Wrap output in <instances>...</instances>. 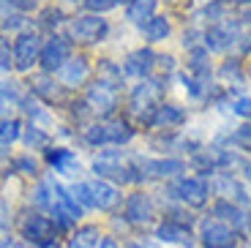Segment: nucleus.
Listing matches in <instances>:
<instances>
[{"label":"nucleus","mask_w":251,"mask_h":248,"mask_svg":"<svg viewBox=\"0 0 251 248\" xmlns=\"http://www.w3.org/2000/svg\"><path fill=\"white\" fill-rule=\"evenodd\" d=\"M11 69V50H8V44L0 38V71H8Z\"/></svg>","instance_id":"33"},{"label":"nucleus","mask_w":251,"mask_h":248,"mask_svg":"<svg viewBox=\"0 0 251 248\" xmlns=\"http://www.w3.org/2000/svg\"><path fill=\"white\" fill-rule=\"evenodd\" d=\"M219 188H221V191H226V194H229L232 199H238V202H249V197H246V191L238 186V183H235V180H226V177H221V180H219Z\"/></svg>","instance_id":"29"},{"label":"nucleus","mask_w":251,"mask_h":248,"mask_svg":"<svg viewBox=\"0 0 251 248\" xmlns=\"http://www.w3.org/2000/svg\"><path fill=\"white\" fill-rule=\"evenodd\" d=\"M71 197L79 202V207H93V191H90V183H76L71 188Z\"/></svg>","instance_id":"27"},{"label":"nucleus","mask_w":251,"mask_h":248,"mask_svg":"<svg viewBox=\"0 0 251 248\" xmlns=\"http://www.w3.org/2000/svg\"><path fill=\"white\" fill-rule=\"evenodd\" d=\"M69 55H71L69 38L52 36L50 41L44 44V50H41V66H44L47 71H60V66L69 60Z\"/></svg>","instance_id":"10"},{"label":"nucleus","mask_w":251,"mask_h":248,"mask_svg":"<svg viewBox=\"0 0 251 248\" xmlns=\"http://www.w3.org/2000/svg\"><path fill=\"white\" fill-rule=\"evenodd\" d=\"M243 19H246V22H251V8H249V11H243Z\"/></svg>","instance_id":"40"},{"label":"nucleus","mask_w":251,"mask_h":248,"mask_svg":"<svg viewBox=\"0 0 251 248\" xmlns=\"http://www.w3.org/2000/svg\"><path fill=\"white\" fill-rule=\"evenodd\" d=\"M60 82L63 85H79L85 76H88V60L85 57H69V60L60 66Z\"/></svg>","instance_id":"15"},{"label":"nucleus","mask_w":251,"mask_h":248,"mask_svg":"<svg viewBox=\"0 0 251 248\" xmlns=\"http://www.w3.org/2000/svg\"><path fill=\"white\" fill-rule=\"evenodd\" d=\"M33 90H36L38 96H44L47 101H60L63 99V90L55 87V82H50L47 76H36V79H33Z\"/></svg>","instance_id":"24"},{"label":"nucleus","mask_w":251,"mask_h":248,"mask_svg":"<svg viewBox=\"0 0 251 248\" xmlns=\"http://www.w3.org/2000/svg\"><path fill=\"white\" fill-rule=\"evenodd\" d=\"M11 167H14V169H22L25 174H33V172H36V161H33V158H17Z\"/></svg>","instance_id":"34"},{"label":"nucleus","mask_w":251,"mask_h":248,"mask_svg":"<svg viewBox=\"0 0 251 248\" xmlns=\"http://www.w3.org/2000/svg\"><path fill=\"white\" fill-rule=\"evenodd\" d=\"M17 101H19V96L14 87H0V115H8Z\"/></svg>","instance_id":"28"},{"label":"nucleus","mask_w":251,"mask_h":248,"mask_svg":"<svg viewBox=\"0 0 251 248\" xmlns=\"http://www.w3.org/2000/svg\"><path fill=\"white\" fill-rule=\"evenodd\" d=\"M120 3H128V0H120ZM131 3H134V0H131Z\"/></svg>","instance_id":"42"},{"label":"nucleus","mask_w":251,"mask_h":248,"mask_svg":"<svg viewBox=\"0 0 251 248\" xmlns=\"http://www.w3.org/2000/svg\"><path fill=\"white\" fill-rule=\"evenodd\" d=\"M158 57L153 55L151 50H137L131 52V55L126 57V74L131 76H148L153 71V66H156Z\"/></svg>","instance_id":"12"},{"label":"nucleus","mask_w":251,"mask_h":248,"mask_svg":"<svg viewBox=\"0 0 251 248\" xmlns=\"http://www.w3.org/2000/svg\"><path fill=\"white\" fill-rule=\"evenodd\" d=\"M131 169H134V180H151V177H170V174L180 172L183 164L180 161H151V158H134L131 161Z\"/></svg>","instance_id":"8"},{"label":"nucleus","mask_w":251,"mask_h":248,"mask_svg":"<svg viewBox=\"0 0 251 248\" xmlns=\"http://www.w3.org/2000/svg\"><path fill=\"white\" fill-rule=\"evenodd\" d=\"M126 216L134 223H148L153 218V202L145 194H134L128 199V205H126Z\"/></svg>","instance_id":"14"},{"label":"nucleus","mask_w":251,"mask_h":248,"mask_svg":"<svg viewBox=\"0 0 251 248\" xmlns=\"http://www.w3.org/2000/svg\"><path fill=\"white\" fill-rule=\"evenodd\" d=\"M90 191H93V207H99V210H112L115 205H118V188L109 186L107 180H93L90 183Z\"/></svg>","instance_id":"13"},{"label":"nucleus","mask_w":251,"mask_h":248,"mask_svg":"<svg viewBox=\"0 0 251 248\" xmlns=\"http://www.w3.org/2000/svg\"><path fill=\"white\" fill-rule=\"evenodd\" d=\"M88 106L93 112H101V115H109V112L115 109V104H118V93H115V85L112 82H96L93 87L88 90Z\"/></svg>","instance_id":"11"},{"label":"nucleus","mask_w":251,"mask_h":248,"mask_svg":"<svg viewBox=\"0 0 251 248\" xmlns=\"http://www.w3.org/2000/svg\"><path fill=\"white\" fill-rule=\"evenodd\" d=\"M55 235H57V223L52 218L41 216V213H30L22 221V237L30 240L33 246H55Z\"/></svg>","instance_id":"3"},{"label":"nucleus","mask_w":251,"mask_h":248,"mask_svg":"<svg viewBox=\"0 0 251 248\" xmlns=\"http://www.w3.org/2000/svg\"><path fill=\"white\" fill-rule=\"evenodd\" d=\"M47 161L52 164V167L55 169H60V172H69L71 167H74V153H71V150H47Z\"/></svg>","instance_id":"23"},{"label":"nucleus","mask_w":251,"mask_h":248,"mask_svg":"<svg viewBox=\"0 0 251 248\" xmlns=\"http://www.w3.org/2000/svg\"><path fill=\"white\" fill-rule=\"evenodd\" d=\"M41 38L36 36V33H19L17 41H14V66H17L19 71H27L33 69V63L41 60Z\"/></svg>","instance_id":"5"},{"label":"nucleus","mask_w":251,"mask_h":248,"mask_svg":"<svg viewBox=\"0 0 251 248\" xmlns=\"http://www.w3.org/2000/svg\"><path fill=\"white\" fill-rule=\"evenodd\" d=\"M145 33H148V38L151 41H161V38L170 36V22L164 17H153L148 25H145Z\"/></svg>","instance_id":"26"},{"label":"nucleus","mask_w":251,"mask_h":248,"mask_svg":"<svg viewBox=\"0 0 251 248\" xmlns=\"http://www.w3.org/2000/svg\"><path fill=\"white\" fill-rule=\"evenodd\" d=\"M183 120H186V112L183 109L158 104V109L153 112V118H151V125H156V128H172V125H180Z\"/></svg>","instance_id":"16"},{"label":"nucleus","mask_w":251,"mask_h":248,"mask_svg":"<svg viewBox=\"0 0 251 248\" xmlns=\"http://www.w3.org/2000/svg\"><path fill=\"white\" fill-rule=\"evenodd\" d=\"M71 38H76V41L82 44H96L101 41V38L107 36V19H101L99 14H85V17H76L74 22H71Z\"/></svg>","instance_id":"6"},{"label":"nucleus","mask_w":251,"mask_h":248,"mask_svg":"<svg viewBox=\"0 0 251 248\" xmlns=\"http://www.w3.org/2000/svg\"><path fill=\"white\" fill-rule=\"evenodd\" d=\"M25 25V17L19 8H14L11 0H0V30H19Z\"/></svg>","instance_id":"18"},{"label":"nucleus","mask_w":251,"mask_h":248,"mask_svg":"<svg viewBox=\"0 0 251 248\" xmlns=\"http://www.w3.org/2000/svg\"><path fill=\"white\" fill-rule=\"evenodd\" d=\"M115 3H118V0H85V6H88L93 14L109 11V8H115Z\"/></svg>","instance_id":"32"},{"label":"nucleus","mask_w":251,"mask_h":248,"mask_svg":"<svg viewBox=\"0 0 251 248\" xmlns=\"http://www.w3.org/2000/svg\"><path fill=\"white\" fill-rule=\"evenodd\" d=\"M0 248H19V246H17V243H14L8 235H3V232H0Z\"/></svg>","instance_id":"36"},{"label":"nucleus","mask_w":251,"mask_h":248,"mask_svg":"<svg viewBox=\"0 0 251 248\" xmlns=\"http://www.w3.org/2000/svg\"><path fill=\"white\" fill-rule=\"evenodd\" d=\"M60 19H63V14L57 11V8H44V11H41V25L44 27H57Z\"/></svg>","instance_id":"31"},{"label":"nucleus","mask_w":251,"mask_h":248,"mask_svg":"<svg viewBox=\"0 0 251 248\" xmlns=\"http://www.w3.org/2000/svg\"><path fill=\"white\" fill-rule=\"evenodd\" d=\"M232 41H235V33L229 30V27L216 25V27H210V30L205 33V47H207V50H213V52L229 50V47H232Z\"/></svg>","instance_id":"17"},{"label":"nucleus","mask_w":251,"mask_h":248,"mask_svg":"<svg viewBox=\"0 0 251 248\" xmlns=\"http://www.w3.org/2000/svg\"><path fill=\"white\" fill-rule=\"evenodd\" d=\"M99 248H118V243L109 240V237H107V240H101V246H99Z\"/></svg>","instance_id":"37"},{"label":"nucleus","mask_w":251,"mask_h":248,"mask_svg":"<svg viewBox=\"0 0 251 248\" xmlns=\"http://www.w3.org/2000/svg\"><path fill=\"white\" fill-rule=\"evenodd\" d=\"M202 243H205V248H235L238 237H235V229L226 223L205 221L202 223Z\"/></svg>","instance_id":"9"},{"label":"nucleus","mask_w":251,"mask_h":248,"mask_svg":"<svg viewBox=\"0 0 251 248\" xmlns=\"http://www.w3.org/2000/svg\"><path fill=\"white\" fill-rule=\"evenodd\" d=\"M170 194L177 197L180 202H186V205H194V207H202L207 202V186L202 183L200 177H180V180H175V183L170 186Z\"/></svg>","instance_id":"7"},{"label":"nucleus","mask_w":251,"mask_h":248,"mask_svg":"<svg viewBox=\"0 0 251 248\" xmlns=\"http://www.w3.org/2000/svg\"><path fill=\"white\" fill-rule=\"evenodd\" d=\"M85 137L90 145H123L134 137V128L126 120H101L90 125Z\"/></svg>","instance_id":"1"},{"label":"nucleus","mask_w":251,"mask_h":248,"mask_svg":"<svg viewBox=\"0 0 251 248\" xmlns=\"http://www.w3.org/2000/svg\"><path fill=\"white\" fill-rule=\"evenodd\" d=\"M158 237H161L164 243H180V246H188V243H191V235H188L186 226L172 223V221H164L161 226H158Z\"/></svg>","instance_id":"20"},{"label":"nucleus","mask_w":251,"mask_h":248,"mask_svg":"<svg viewBox=\"0 0 251 248\" xmlns=\"http://www.w3.org/2000/svg\"><path fill=\"white\" fill-rule=\"evenodd\" d=\"M158 96H161V82H145L134 90L131 96V109L142 123L151 125L153 112L158 109Z\"/></svg>","instance_id":"4"},{"label":"nucleus","mask_w":251,"mask_h":248,"mask_svg":"<svg viewBox=\"0 0 251 248\" xmlns=\"http://www.w3.org/2000/svg\"><path fill=\"white\" fill-rule=\"evenodd\" d=\"M153 11H156V0H134L128 6V19L137 25H148L153 19Z\"/></svg>","instance_id":"21"},{"label":"nucleus","mask_w":251,"mask_h":248,"mask_svg":"<svg viewBox=\"0 0 251 248\" xmlns=\"http://www.w3.org/2000/svg\"><path fill=\"white\" fill-rule=\"evenodd\" d=\"M131 248H153V246H151V243H134Z\"/></svg>","instance_id":"38"},{"label":"nucleus","mask_w":251,"mask_h":248,"mask_svg":"<svg viewBox=\"0 0 251 248\" xmlns=\"http://www.w3.org/2000/svg\"><path fill=\"white\" fill-rule=\"evenodd\" d=\"M25 142L30 145V148H44L50 139H47V134H41V131L36 128V125H30V128L25 131Z\"/></svg>","instance_id":"30"},{"label":"nucleus","mask_w":251,"mask_h":248,"mask_svg":"<svg viewBox=\"0 0 251 248\" xmlns=\"http://www.w3.org/2000/svg\"><path fill=\"white\" fill-rule=\"evenodd\" d=\"M99 229L96 226H82L76 229V235L71 237V248H99L101 240H99Z\"/></svg>","instance_id":"22"},{"label":"nucleus","mask_w":251,"mask_h":248,"mask_svg":"<svg viewBox=\"0 0 251 248\" xmlns=\"http://www.w3.org/2000/svg\"><path fill=\"white\" fill-rule=\"evenodd\" d=\"M235 112L243 115V118H251V99H238L235 101Z\"/></svg>","instance_id":"35"},{"label":"nucleus","mask_w":251,"mask_h":248,"mask_svg":"<svg viewBox=\"0 0 251 248\" xmlns=\"http://www.w3.org/2000/svg\"><path fill=\"white\" fill-rule=\"evenodd\" d=\"M33 248H41V246H33ZM44 248H57V246H44Z\"/></svg>","instance_id":"41"},{"label":"nucleus","mask_w":251,"mask_h":248,"mask_svg":"<svg viewBox=\"0 0 251 248\" xmlns=\"http://www.w3.org/2000/svg\"><path fill=\"white\" fill-rule=\"evenodd\" d=\"M22 134V125L19 120H11V118H0V148L3 145H11L14 139Z\"/></svg>","instance_id":"25"},{"label":"nucleus","mask_w":251,"mask_h":248,"mask_svg":"<svg viewBox=\"0 0 251 248\" xmlns=\"http://www.w3.org/2000/svg\"><path fill=\"white\" fill-rule=\"evenodd\" d=\"M93 172L99 177H107V180H115V183H128L134 180V169H131V161H126L120 153L109 150V153H101L99 158L93 161Z\"/></svg>","instance_id":"2"},{"label":"nucleus","mask_w":251,"mask_h":248,"mask_svg":"<svg viewBox=\"0 0 251 248\" xmlns=\"http://www.w3.org/2000/svg\"><path fill=\"white\" fill-rule=\"evenodd\" d=\"M213 213L221 218V223H232V226H246V216L243 210H240L238 205H232V202H226V199H221V202H216Z\"/></svg>","instance_id":"19"},{"label":"nucleus","mask_w":251,"mask_h":248,"mask_svg":"<svg viewBox=\"0 0 251 248\" xmlns=\"http://www.w3.org/2000/svg\"><path fill=\"white\" fill-rule=\"evenodd\" d=\"M246 177H249V180H251V161H249V164H246Z\"/></svg>","instance_id":"39"}]
</instances>
